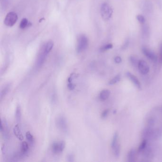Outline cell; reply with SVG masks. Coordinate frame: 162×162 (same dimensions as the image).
Listing matches in <instances>:
<instances>
[{
    "label": "cell",
    "instance_id": "cell-1",
    "mask_svg": "<svg viewBox=\"0 0 162 162\" xmlns=\"http://www.w3.org/2000/svg\"><path fill=\"white\" fill-rule=\"evenodd\" d=\"M162 136V132L159 129H153L151 126H148L143 131L142 136L146 140H157Z\"/></svg>",
    "mask_w": 162,
    "mask_h": 162
},
{
    "label": "cell",
    "instance_id": "cell-2",
    "mask_svg": "<svg viewBox=\"0 0 162 162\" xmlns=\"http://www.w3.org/2000/svg\"><path fill=\"white\" fill-rule=\"evenodd\" d=\"M101 15L105 20H109L112 14L113 10L109 5L107 3L102 4L100 9Z\"/></svg>",
    "mask_w": 162,
    "mask_h": 162
},
{
    "label": "cell",
    "instance_id": "cell-3",
    "mask_svg": "<svg viewBox=\"0 0 162 162\" xmlns=\"http://www.w3.org/2000/svg\"><path fill=\"white\" fill-rule=\"evenodd\" d=\"M88 46V39L85 35H81L78 38L77 43V50L78 53H81L86 50Z\"/></svg>",
    "mask_w": 162,
    "mask_h": 162
},
{
    "label": "cell",
    "instance_id": "cell-4",
    "mask_svg": "<svg viewBox=\"0 0 162 162\" xmlns=\"http://www.w3.org/2000/svg\"><path fill=\"white\" fill-rule=\"evenodd\" d=\"M18 20V15L14 12L8 13L4 19V24L9 27L13 26Z\"/></svg>",
    "mask_w": 162,
    "mask_h": 162
},
{
    "label": "cell",
    "instance_id": "cell-5",
    "mask_svg": "<svg viewBox=\"0 0 162 162\" xmlns=\"http://www.w3.org/2000/svg\"><path fill=\"white\" fill-rule=\"evenodd\" d=\"M56 124L60 130L64 132L68 131V125L66 118L63 116H60L58 117L56 120Z\"/></svg>",
    "mask_w": 162,
    "mask_h": 162
},
{
    "label": "cell",
    "instance_id": "cell-6",
    "mask_svg": "<svg viewBox=\"0 0 162 162\" xmlns=\"http://www.w3.org/2000/svg\"><path fill=\"white\" fill-rule=\"evenodd\" d=\"M65 148V142L61 141L56 142L52 144V151L55 154H59L62 152Z\"/></svg>",
    "mask_w": 162,
    "mask_h": 162
},
{
    "label": "cell",
    "instance_id": "cell-7",
    "mask_svg": "<svg viewBox=\"0 0 162 162\" xmlns=\"http://www.w3.org/2000/svg\"><path fill=\"white\" fill-rule=\"evenodd\" d=\"M137 68L139 72L143 75H146L149 72V66L144 60H139Z\"/></svg>",
    "mask_w": 162,
    "mask_h": 162
},
{
    "label": "cell",
    "instance_id": "cell-8",
    "mask_svg": "<svg viewBox=\"0 0 162 162\" xmlns=\"http://www.w3.org/2000/svg\"><path fill=\"white\" fill-rule=\"evenodd\" d=\"M142 52L150 60L155 62L157 60V57L154 52L146 47L142 48Z\"/></svg>",
    "mask_w": 162,
    "mask_h": 162
},
{
    "label": "cell",
    "instance_id": "cell-9",
    "mask_svg": "<svg viewBox=\"0 0 162 162\" xmlns=\"http://www.w3.org/2000/svg\"><path fill=\"white\" fill-rule=\"evenodd\" d=\"M126 75L128 77L129 80L134 84V85L138 89H141V85L140 81L137 78L136 76L134 75L133 74L130 72H127L126 73Z\"/></svg>",
    "mask_w": 162,
    "mask_h": 162
},
{
    "label": "cell",
    "instance_id": "cell-10",
    "mask_svg": "<svg viewBox=\"0 0 162 162\" xmlns=\"http://www.w3.org/2000/svg\"><path fill=\"white\" fill-rule=\"evenodd\" d=\"M141 153H143L144 157L147 159H151L153 157L154 154L151 148L149 146H146V148L144 149Z\"/></svg>",
    "mask_w": 162,
    "mask_h": 162
},
{
    "label": "cell",
    "instance_id": "cell-11",
    "mask_svg": "<svg viewBox=\"0 0 162 162\" xmlns=\"http://www.w3.org/2000/svg\"><path fill=\"white\" fill-rule=\"evenodd\" d=\"M110 95V91L108 89H104L99 94V99L102 101L106 100Z\"/></svg>",
    "mask_w": 162,
    "mask_h": 162
},
{
    "label": "cell",
    "instance_id": "cell-12",
    "mask_svg": "<svg viewBox=\"0 0 162 162\" xmlns=\"http://www.w3.org/2000/svg\"><path fill=\"white\" fill-rule=\"evenodd\" d=\"M118 138H119L118 134V132H115L113 136L111 144V148H112V150L114 149L116 147L120 146V144H119V143H118Z\"/></svg>",
    "mask_w": 162,
    "mask_h": 162
},
{
    "label": "cell",
    "instance_id": "cell-13",
    "mask_svg": "<svg viewBox=\"0 0 162 162\" xmlns=\"http://www.w3.org/2000/svg\"><path fill=\"white\" fill-rule=\"evenodd\" d=\"M136 152L134 149H131L127 155V161L128 162H134L136 161Z\"/></svg>",
    "mask_w": 162,
    "mask_h": 162
},
{
    "label": "cell",
    "instance_id": "cell-14",
    "mask_svg": "<svg viewBox=\"0 0 162 162\" xmlns=\"http://www.w3.org/2000/svg\"><path fill=\"white\" fill-rule=\"evenodd\" d=\"M10 84H7L6 85L3 87L2 89H1V93H0V98L2 100L3 97H5V95L7 94L10 89Z\"/></svg>",
    "mask_w": 162,
    "mask_h": 162
},
{
    "label": "cell",
    "instance_id": "cell-15",
    "mask_svg": "<svg viewBox=\"0 0 162 162\" xmlns=\"http://www.w3.org/2000/svg\"><path fill=\"white\" fill-rule=\"evenodd\" d=\"M47 55V54L45 53L44 50L43 52L40 54L37 62V65L38 67H40L43 64V63L44 62Z\"/></svg>",
    "mask_w": 162,
    "mask_h": 162
},
{
    "label": "cell",
    "instance_id": "cell-16",
    "mask_svg": "<svg viewBox=\"0 0 162 162\" xmlns=\"http://www.w3.org/2000/svg\"><path fill=\"white\" fill-rule=\"evenodd\" d=\"M16 120L17 122L20 124L21 121V107L20 105H17L16 107L15 113Z\"/></svg>",
    "mask_w": 162,
    "mask_h": 162
},
{
    "label": "cell",
    "instance_id": "cell-17",
    "mask_svg": "<svg viewBox=\"0 0 162 162\" xmlns=\"http://www.w3.org/2000/svg\"><path fill=\"white\" fill-rule=\"evenodd\" d=\"M13 131H14V135L17 136V137L19 139L21 140H22L24 139V137L22 136L20 128L19 125H16L14 127V129H13Z\"/></svg>",
    "mask_w": 162,
    "mask_h": 162
},
{
    "label": "cell",
    "instance_id": "cell-18",
    "mask_svg": "<svg viewBox=\"0 0 162 162\" xmlns=\"http://www.w3.org/2000/svg\"><path fill=\"white\" fill-rule=\"evenodd\" d=\"M8 128L6 122L5 121H4L3 122V120H2L1 121L0 130H1V132L3 133V135H6V136H7V134H8V132L7 131Z\"/></svg>",
    "mask_w": 162,
    "mask_h": 162
},
{
    "label": "cell",
    "instance_id": "cell-19",
    "mask_svg": "<svg viewBox=\"0 0 162 162\" xmlns=\"http://www.w3.org/2000/svg\"><path fill=\"white\" fill-rule=\"evenodd\" d=\"M21 147V152L22 154H25L28 151L29 146L28 143L25 141L22 142Z\"/></svg>",
    "mask_w": 162,
    "mask_h": 162
},
{
    "label": "cell",
    "instance_id": "cell-20",
    "mask_svg": "<svg viewBox=\"0 0 162 162\" xmlns=\"http://www.w3.org/2000/svg\"><path fill=\"white\" fill-rule=\"evenodd\" d=\"M53 46H54V44L51 42H48L46 44L45 47L44 51L45 53L47 55H48L49 54V53L53 47Z\"/></svg>",
    "mask_w": 162,
    "mask_h": 162
},
{
    "label": "cell",
    "instance_id": "cell-21",
    "mask_svg": "<svg viewBox=\"0 0 162 162\" xmlns=\"http://www.w3.org/2000/svg\"><path fill=\"white\" fill-rule=\"evenodd\" d=\"M148 146L147 144V140H146V139H143V141H142L141 144L140 145V146H139L138 149V151L140 153H141L144 150L146 147V146Z\"/></svg>",
    "mask_w": 162,
    "mask_h": 162
},
{
    "label": "cell",
    "instance_id": "cell-22",
    "mask_svg": "<svg viewBox=\"0 0 162 162\" xmlns=\"http://www.w3.org/2000/svg\"><path fill=\"white\" fill-rule=\"evenodd\" d=\"M121 79V75L120 74L117 75V76H115L113 78H112L108 82L109 85H114L115 84L117 83Z\"/></svg>",
    "mask_w": 162,
    "mask_h": 162
},
{
    "label": "cell",
    "instance_id": "cell-23",
    "mask_svg": "<svg viewBox=\"0 0 162 162\" xmlns=\"http://www.w3.org/2000/svg\"><path fill=\"white\" fill-rule=\"evenodd\" d=\"M129 60L132 66H133L135 67H137V68L138 67L139 60L137 59V57H136L135 56H131L129 59Z\"/></svg>",
    "mask_w": 162,
    "mask_h": 162
},
{
    "label": "cell",
    "instance_id": "cell-24",
    "mask_svg": "<svg viewBox=\"0 0 162 162\" xmlns=\"http://www.w3.org/2000/svg\"><path fill=\"white\" fill-rule=\"evenodd\" d=\"M29 24V22L26 18H24L21 21L20 27L21 29H23L27 27Z\"/></svg>",
    "mask_w": 162,
    "mask_h": 162
},
{
    "label": "cell",
    "instance_id": "cell-25",
    "mask_svg": "<svg viewBox=\"0 0 162 162\" xmlns=\"http://www.w3.org/2000/svg\"><path fill=\"white\" fill-rule=\"evenodd\" d=\"M26 138L31 144H33L34 142V138L30 132H27L26 133Z\"/></svg>",
    "mask_w": 162,
    "mask_h": 162
},
{
    "label": "cell",
    "instance_id": "cell-26",
    "mask_svg": "<svg viewBox=\"0 0 162 162\" xmlns=\"http://www.w3.org/2000/svg\"><path fill=\"white\" fill-rule=\"evenodd\" d=\"M113 48V45L111 44H108L106 45L103 46V47L101 48L100 50L101 51H105L107 50H110L111 49H112Z\"/></svg>",
    "mask_w": 162,
    "mask_h": 162
},
{
    "label": "cell",
    "instance_id": "cell-27",
    "mask_svg": "<svg viewBox=\"0 0 162 162\" xmlns=\"http://www.w3.org/2000/svg\"><path fill=\"white\" fill-rule=\"evenodd\" d=\"M136 18H137V20H138L139 22L142 24H144L145 23L146 20H145V18H144L143 16H142V15H138L137 16Z\"/></svg>",
    "mask_w": 162,
    "mask_h": 162
},
{
    "label": "cell",
    "instance_id": "cell-28",
    "mask_svg": "<svg viewBox=\"0 0 162 162\" xmlns=\"http://www.w3.org/2000/svg\"><path fill=\"white\" fill-rule=\"evenodd\" d=\"M67 161L68 162H74V155L72 154H68L67 157Z\"/></svg>",
    "mask_w": 162,
    "mask_h": 162
},
{
    "label": "cell",
    "instance_id": "cell-29",
    "mask_svg": "<svg viewBox=\"0 0 162 162\" xmlns=\"http://www.w3.org/2000/svg\"><path fill=\"white\" fill-rule=\"evenodd\" d=\"M109 110L108 109L105 110L101 114V118H107V115L109 113Z\"/></svg>",
    "mask_w": 162,
    "mask_h": 162
},
{
    "label": "cell",
    "instance_id": "cell-30",
    "mask_svg": "<svg viewBox=\"0 0 162 162\" xmlns=\"http://www.w3.org/2000/svg\"><path fill=\"white\" fill-rule=\"evenodd\" d=\"M75 86L74 84L72 83V82L71 83H68V89H69L71 90H72L74 89H75Z\"/></svg>",
    "mask_w": 162,
    "mask_h": 162
},
{
    "label": "cell",
    "instance_id": "cell-31",
    "mask_svg": "<svg viewBox=\"0 0 162 162\" xmlns=\"http://www.w3.org/2000/svg\"><path fill=\"white\" fill-rule=\"evenodd\" d=\"M75 76H76V74H75V73L72 74L71 76H70V77L68 78V83H71V82H72V80H73L74 78H75Z\"/></svg>",
    "mask_w": 162,
    "mask_h": 162
},
{
    "label": "cell",
    "instance_id": "cell-32",
    "mask_svg": "<svg viewBox=\"0 0 162 162\" xmlns=\"http://www.w3.org/2000/svg\"><path fill=\"white\" fill-rule=\"evenodd\" d=\"M114 60H115V62L116 63L119 64V63H120L121 62L122 59H121V58L120 57L117 56V57H115Z\"/></svg>",
    "mask_w": 162,
    "mask_h": 162
},
{
    "label": "cell",
    "instance_id": "cell-33",
    "mask_svg": "<svg viewBox=\"0 0 162 162\" xmlns=\"http://www.w3.org/2000/svg\"><path fill=\"white\" fill-rule=\"evenodd\" d=\"M160 62L162 63V43L160 49Z\"/></svg>",
    "mask_w": 162,
    "mask_h": 162
},
{
    "label": "cell",
    "instance_id": "cell-34",
    "mask_svg": "<svg viewBox=\"0 0 162 162\" xmlns=\"http://www.w3.org/2000/svg\"><path fill=\"white\" fill-rule=\"evenodd\" d=\"M128 43H129V42H128V40H126V41L125 42V44L124 45V46L123 47V49H125V48H126L127 47H128Z\"/></svg>",
    "mask_w": 162,
    "mask_h": 162
}]
</instances>
